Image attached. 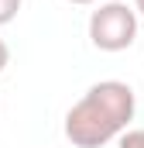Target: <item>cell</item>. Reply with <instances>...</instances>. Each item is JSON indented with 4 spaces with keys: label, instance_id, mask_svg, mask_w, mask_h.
Segmentation results:
<instances>
[{
    "label": "cell",
    "instance_id": "cell-1",
    "mask_svg": "<svg viewBox=\"0 0 144 148\" xmlns=\"http://www.w3.org/2000/svg\"><path fill=\"white\" fill-rule=\"evenodd\" d=\"M134 110H137V97L127 83L120 79L93 83L82 93V100L72 103V110L65 114V138L75 148H103L107 141L127 131Z\"/></svg>",
    "mask_w": 144,
    "mask_h": 148
},
{
    "label": "cell",
    "instance_id": "cell-2",
    "mask_svg": "<svg viewBox=\"0 0 144 148\" xmlns=\"http://www.w3.org/2000/svg\"><path fill=\"white\" fill-rule=\"evenodd\" d=\"M134 38H137V10L134 7L110 0L89 14V41L100 52H124L134 45Z\"/></svg>",
    "mask_w": 144,
    "mask_h": 148
},
{
    "label": "cell",
    "instance_id": "cell-3",
    "mask_svg": "<svg viewBox=\"0 0 144 148\" xmlns=\"http://www.w3.org/2000/svg\"><path fill=\"white\" fill-rule=\"evenodd\" d=\"M17 10H21V0H0V28L10 24L17 17Z\"/></svg>",
    "mask_w": 144,
    "mask_h": 148
},
{
    "label": "cell",
    "instance_id": "cell-4",
    "mask_svg": "<svg viewBox=\"0 0 144 148\" xmlns=\"http://www.w3.org/2000/svg\"><path fill=\"white\" fill-rule=\"evenodd\" d=\"M117 148H144V127H137V131H124Z\"/></svg>",
    "mask_w": 144,
    "mask_h": 148
},
{
    "label": "cell",
    "instance_id": "cell-5",
    "mask_svg": "<svg viewBox=\"0 0 144 148\" xmlns=\"http://www.w3.org/2000/svg\"><path fill=\"white\" fill-rule=\"evenodd\" d=\"M7 62H10V48H7V41L0 38V73L7 69Z\"/></svg>",
    "mask_w": 144,
    "mask_h": 148
},
{
    "label": "cell",
    "instance_id": "cell-6",
    "mask_svg": "<svg viewBox=\"0 0 144 148\" xmlns=\"http://www.w3.org/2000/svg\"><path fill=\"white\" fill-rule=\"evenodd\" d=\"M134 10H141V14H144V0H134Z\"/></svg>",
    "mask_w": 144,
    "mask_h": 148
},
{
    "label": "cell",
    "instance_id": "cell-7",
    "mask_svg": "<svg viewBox=\"0 0 144 148\" xmlns=\"http://www.w3.org/2000/svg\"><path fill=\"white\" fill-rule=\"evenodd\" d=\"M69 3H79V7H82V3H93V0H69Z\"/></svg>",
    "mask_w": 144,
    "mask_h": 148
}]
</instances>
